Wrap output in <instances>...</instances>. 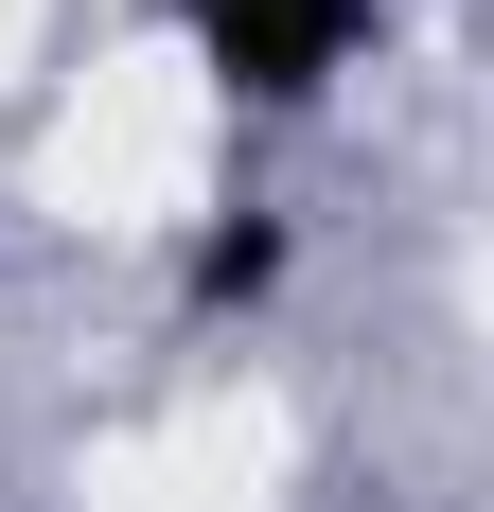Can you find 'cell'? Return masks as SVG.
I'll return each mask as SVG.
<instances>
[{
	"mask_svg": "<svg viewBox=\"0 0 494 512\" xmlns=\"http://www.w3.org/2000/svg\"><path fill=\"white\" fill-rule=\"evenodd\" d=\"M389 0H177V53L230 124H318V106L371 71Z\"/></svg>",
	"mask_w": 494,
	"mask_h": 512,
	"instance_id": "cell-1",
	"label": "cell"
}]
</instances>
